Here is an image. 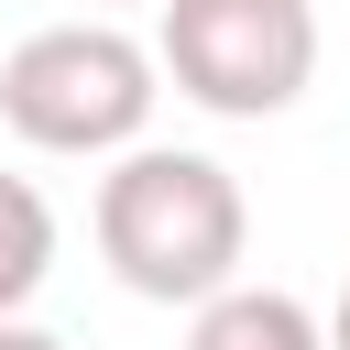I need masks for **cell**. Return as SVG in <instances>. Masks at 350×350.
I'll return each instance as SVG.
<instances>
[{
    "label": "cell",
    "mask_w": 350,
    "mask_h": 350,
    "mask_svg": "<svg viewBox=\"0 0 350 350\" xmlns=\"http://www.w3.org/2000/svg\"><path fill=\"white\" fill-rule=\"evenodd\" d=\"M88 11H109V0H88Z\"/></svg>",
    "instance_id": "cell-8"
},
{
    "label": "cell",
    "mask_w": 350,
    "mask_h": 350,
    "mask_svg": "<svg viewBox=\"0 0 350 350\" xmlns=\"http://www.w3.org/2000/svg\"><path fill=\"white\" fill-rule=\"evenodd\" d=\"M55 273V208L33 175H0V317H22Z\"/></svg>",
    "instance_id": "cell-5"
},
{
    "label": "cell",
    "mask_w": 350,
    "mask_h": 350,
    "mask_svg": "<svg viewBox=\"0 0 350 350\" xmlns=\"http://www.w3.org/2000/svg\"><path fill=\"white\" fill-rule=\"evenodd\" d=\"M328 350H350V284H339V306H328Z\"/></svg>",
    "instance_id": "cell-7"
},
{
    "label": "cell",
    "mask_w": 350,
    "mask_h": 350,
    "mask_svg": "<svg viewBox=\"0 0 350 350\" xmlns=\"http://www.w3.org/2000/svg\"><path fill=\"white\" fill-rule=\"evenodd\" d=\"M241 252H252V208H241V175L219 153H186V142L109 153V175H98V262L142 306H208V295H230Z\"/></svg>",
    "instance_id": "cell-1"
},
{
    "label": "cell",
    "mask_w": 350,
    "mask_h": 350,
    "mask_svg": "<svg viewBox=\"0 0 350 350\" xmlns=\"http://www.w3.org/2000/svg\"><path fill=\"white\" fill-rule=\"evenodd\" d=\"M153 66L208 120H284L317 77V0H164Z\"/></svg>",
    "instance_id": "cell-3"
},
{
    "label": "cell",
    "mask_w": 350,
    "mask_h": 350,
    "mask_svg": "<svg viewBox=\"0 0 350 350\" xmlns=\"http://www.w3.org/2000/svg\"><path fill=\"white\" fill-rule=\"evenodd\" d=\"M186 350H328V317L295 306L284 284H230V295L186 306Z\"/></svg>",
    "instance_id": "cell-4"
},
{
    "label": "cell",
    "mask_w": 350,
    "mask_h": 350,
    "mask_svg": "<svg viewBox=\"0 0 350 350\" xmlns=\"http://www.w3.org/2000/svg\"><path fill=\"white\" fill-rule=\"evenodd\" d=\"M0 350H66L55 328H33V317H0Z\"/></svg>",
    "instance_id": "cell-6"
},
{
    "label": "cell",
    "mask_w": 350,
    "mask_h": 350,
    "mask_svg": "<svg viewBox=\"0 0 350 350\" xmlns=\"http://www.w3.org/2000/svg\"><path fill=\"white\" fill-rule=\"evenodd\" d=\"M153 44H131L109 11H77V22H44L0 55V120L33 142V153H131L142 120H153Z\"/></svg>",
    "instance_id": "cell-2"
}]
</instances>
